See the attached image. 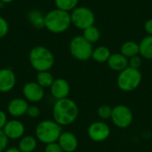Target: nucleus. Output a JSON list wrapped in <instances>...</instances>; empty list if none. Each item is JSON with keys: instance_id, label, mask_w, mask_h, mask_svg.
<instances>
[{"instance_id": "1", "label": "nucleus", "mask_w": 152, "mask_h": 152, "mask_svg": "<svg viewBox=\"0 0 152 152\" xmlns=\"http://www.w3.org/2000/svg\"><path fill=\"white\" fill-rule=\"evenodd\" d=\"M78 117V107L77 103L69 99L56 100L53 107V120L61 126L73 124Z\"/></svg>"}, {"instance_id": "2", "label": "nucleus", "mask_w": 152, "mask_h": 152, "mask_svg": "<svg viewBox=\"0 0 152 152\" xmlns=\"http://www.w3.org/2000/svg\"><path fill=\"white\" fill-rule=\"evenodd\" d=\"M28 61L31 67L37 72L49 71L54 64V56L48 48L37 45L30 50Z\"/></svg>"}, {"instance_id": "3", "label": "nucleus", "mask_w": 152, "mask_h": 152, "mask_svg": "<svg viewBox=\"0 0 152 152\" xmlns=\"http://www.w3.org/2000/svg\"><path fill=\"white\" fill-rule=\"evenodd\" d=\"M71 24L70 14L68 12L54 9L45 14V28L52 33H62Z\"/></svg>"}, {"instance_id": "4", "label": "nucleus", "mask_w": 152, "mask_h": 152, "mask_svg": "<svg viewBox=\"0 0 152 152\" xmlns=\"http://www.w3.org/2000/svg\"><path fill=\"white\" fill-rule=\"evenodd\" d=\"M62 133V126L54 120L45 119L40 121L35 129V137L44 144L57 142Z\"/></svg>"}, {"instance_id": "5", "label": "nucleus", "mask_w": 152, "mask_h": 152, "mask_svg": "<svg viewBox=\"0 0 152 152\" xmlns=\"http://www.w3.org/2000/svg\"><path fill=\"white\" fill-rule=\"evenodd\" d=\"M142 75L139 69L127 67L121 72L117 79L118 88L124 92H133L141 85Z\"/></svg>"}, {"instance_id": "6", "label": "nucleus", "mask_w": 152, "mask_h": 152, "mask_svg": "<svg viewBox=\"0 0 152 152\" xmlns=\"http://www.w3.org/2000/svg\"><path fill=\"white\" fill-rule=\"evenodd\" d=\"M69 51L71 55L78 61H87L92 57L93 46L84 37H75L69 44Z\"/></svg>"}, {"instance_id": "7", "label": "nucleus", "mask_w": 152, "mask_h": 152, "mask_svg": "<svg viewBox=\"0 0 152 152\" xmlns=\"http://www.w3.org/2000/svg\"><path fill=\"white\" fill-rule=\"evenodd\" d=\"M111 120L117 127L125 129L132 125L134 114L129 107L122 104L117 105L112 109Z\"/></svg>"}, {"instance_id": "8", "label": "nucleus", "mask_w": 152, "mask_h": 152, "mask_svg": "<svg viewBox=\"0 0 152 152\" xmlns=\"http://www.w3.org/2000/svg\"><path fill=\"white\" fill-rule=\"evenodd\" d=\"M71 23L77 28L86 29L93 26L94 22V15L93 12L86 7L75 8L70 14Z\"/></svg>"}, {"instance_id": "9", "label": "nucleus", "mask_w": 152, "mask_h": 152, "mask_svg": "<svg viewBox=\"0 0 152 152\" xmlns=\"http://www.w3.org/2000/svg\"><path fill=\"white\" fill-rule=\"evenodd\" d=\"M87 134L92 141L95 142H102L110 137V128L106 123L102 121H96L89 126Z\"/></svg>"}, {"instance_id": "10", "label": "nucleus", "mask_w": 152, "mask_h": 152, "mask_svg": "<svg viewBox=\"0 0 152 152\" xmlns=\"http://www.w3.org/2000/svg\"><path fill=\"white\" fill-rule=\"evenodd\" d=\"M24 99L30 102H38L45 97V89L37 82H28L22 87Z\"/></svg>"}, {"instance_id": "11", "label": "nucleus", "mask_w": 152, "mask_h": 152, "mask_svg": "<svg viewBox=\"0 0 152 152\" xmlns=\"http://www.w3.org/2000/svg\"><path fill=\"white\" fill-rule=\"evenodd\" d=\"M3 131L9 140H20L24 136L25 126L21 121L12 119L7 121Z\"/></svg>"}, {"instance_id": "12", "label": "nucleus", "mask_w": 152, "mask_h": 152, "mask_svg": "<svg viewBox=\"0 0 152 152\" xmlns=\"http://www.w3.org/2000/svg\"><path fill=\"white\" fill-rule=\"evenodd\" d=\"M16 85V77L10 68L0 69V93H9Z\"/></svg>"}, {"instance_id": "13", "label": "nucleus", "mask_w": 152, "mask_h": 152, "mask_svg": "<svg viewBox=\"0 0 152 152\" xmlns=\"http://www.w3.org/2000/svg\"><path fill=\"white\" fill-rule=\"evenodd\" d=\"M51 94L56 100L68 98L70 93V86L69 82L64 78L54 79L53 85L50 87Z\"/></svg>"}, {"instance_id": "14", "label": "nucleus", "mask_w": 152, "mask_h": 152, "mask_svg": "<svg viewBox=\"0 0 152 152\" xmlns=\"http://www.w3.org/2000/svg\"><path fill=\"white\" fill-rule=\"evenodd\" d=\"M28 101L22 98H14L11 100L7 105L8 113L14 118H20L27 113L28 108Z\"/></svg>"}, {"instance_id": "15", "label": "nucleus", "mask_w": 152, "mask_h": 152, "mask_svg": "<svg viewBox=\"0 0 152 152\" xmlns=\"http://www.w3.org/2000/svg\"><path fill=\"white\" fill-rule=\"evenodd\" d=\"M57 142L64 152L76 151L78 147V140L77 136L70 132H62Z\"/></svg>"}, {"instance_id": "16", "label": "nucleus", "mask_w": 152, "mask_h": 152, "mask_svg": "<svg viewBox=\"0 0 152 152\" xmlns=\"http://www.w3.org/2000/svg\"><path fill=\"white\" fill-rule=\"evenodd\" d=\"M107 62L109 67L115 71L121 72L122 70H124L128 67V60L121 53L111 54Z\"/></svg>"}, {"instance_id": "17", "label": "nucleus", "mask_w": 152, "mask_h": 152, "mask_svg": "<svg viewBox=\"0 0 152 152\" xmlns=\"http://www.w3.org/2000/svg\"><path fill=\"white\" fill-rule=\"evenodd\" d=\"M37 139L32 135H24L19 141L18 149L20 152H35L37 148Z\"/></svg>"}, {"instance_id": "18", "label": "nucleus", "mask_w": 152, "mask_h": 152, "mask_svg": "<svg viewBox=\"0 0 152 152\" xmlns=\"http://www.w3.org/2000/svg\"><path fill=\"white\" fill-rule=\"evenodd\" d=\"M27 18L34 28L38 29L45 28V15L41 11L37 9H32L28 12Z\"/></svg>"}, {"instance_id": "19", "label": "nucleus", "mask_w": 152, "mask_h": 152, "mask_svg": "<svg viewBox=\"0 0 152 152\" xmlns=\"http://www.w3.org/2000/svg\"><path fill=\"white\" fill-rule=\"evenodd\" d=\"M121 53L126 58H132L140 53L139 45L134 41H127L121 46Z\"/></svg>"}, {"instance_id": "20", "label": "nucleus", "mask_w": 152, "mask_h": 152, "mask_svg": "<svg viewBox=\"0 0 152 152\" xmlns=\"http://www.w3.org/2000/svg\"><path fill=\"white\" fill-rule=\"evenodd\" d=\"M140 54L145 59L152 60V36L146 37L139 45Z\"/></svg>"}, {"instance_id": "21", "label": "nucleus", "mask_w": 152, "mask_h": 152, "mask_svg": "<svg viewBox=\"0 0 152 152\" xmlns=\"http://www.w3.org/2000/svg\"><path fill=\"white\" fill-rule=\"evenodd\" d=\"M54 81V77L50 71H40L37 75V83L45 88H50Z\"/></svg>"}, {"instance_id": "22", "label": "nucleus", "mask_w": 152, "mask_h": 152, "mask_svg": "<svg viewBox=\"0 0 152 152\" xmlns=\"http://www.w3.org/2000/svg\"><path fill=\"white\" fill-rule=\"evenodd\" d=\"M111 53L108 47L106 46H99L95 50H94L92 57L97 62H106L110 59Z\"/></svg>"}, {"instance_id": "23", "label": "nucleus", "mask_w": 152, "mask_h": 152, "mask_svg": "<svg viewBox=\"0 0 152 152\" xmlns=\"http://www.w3.org/2000/svg\"><path fill=\"white\" fill-rule=\"evenodd\" d=\"M88 42L95 43L100 38V31L94 26H91L84 29V36H83Z\"/></svg>"}, {"instance_id": "24", "label": "nucleus", "mask_w": 152, "mask_h": 152, "mask_svg": "<svg viewBox=\"0 0 152 152\" xmlns=\"http://www.w3.org/2000/svg\"><path fill=\"white\" fill-rule=\"evenodd\" d=\"M54 2L58 9L65 12H69L76 8L78 0H55Z\"/></svg>"}, {"instance_id": "25", "label": "nucleus", "mask_w": 152, "mask_h": 152, "mask_svg": "<svg viewBox=\"0 0 152 152\" xmlns=\"http://www.w3.org/2000/svg\"><path fill=\"white\" fill-rule=\"evenodd\" d=\"M112 109L110 106L109 105H106V104H103V105H101L98 110H97V114L99 116L100 118L105 120V119H109V118H111V115H112Z\"/></svg>"}, {"instance_id": "26", "label": "nucleus", "mask_w": 152, "mask_h": 152, "mask_svg": "<svg viewBox=\"0 0 152 152\" xmlns=\"http://www.w3.org/2000/svg\"><path fill=\"white\" fill-rule=\"evenodd\" d=\"M26 114L30 118H37L41 114V110L40 108L37 105H29Z\"/></svg>"}, {"instance_id": "27", "label": "nucleus", "mask_w": 152, "mask_h": 152, "mask_svg": "<svg viewBox=\"0 0 152 152\" xmlns=\"http://www.w3.org/2000/svg\"><path fill=\"white\" fill-rule=\"evenodd\" d=\"M9 32V24L7 22V20L0 16V39L4 37Z\"/></svg>"}, {"instance_id": "28", "label": "nucleus", "mask_w": 152, "mask_h": 152, "mask_svg": "<svg viewBox=\"0 0 152 152\" xmlns=\"http://www.w3.org/2000/svg\"><path fill=\"white\" fill-rule=\"evenodd\" d=\"M142 58L138 55L134 56L128 60V67L135 69H139V68L142 66Z\"/></svg>"}, {"instance_id": "29", "label": "nucleus", "mask_w": 152, "mask_h": 152, "mask_svg": "<svg viewBox=\"0 0 152 152\" xmlns=\"http://www.w3.org/2000/svg\"><path fill=\"white\" fill-rule=\"evenodd\" d=\"M8 142H9V139L4 134V131L0 130V152H4L7 149Z\"/></svg>"}, {"instance_id": "30", "label": "nucleus", "mask_w": 152, "mask_h": 152, "mask_svg": "<svg viewBox=\"0 0 152 152\" xmlns=\"http://www.w3.org/2000/svg\"><path fill=\"white\" fill-rule=\"evenodd\" d=\"M44 152H64L58 142H53L45 145Z\"/></svg>"}, {"instance_id": "31", "label": "nucleus", "mask_w": 152, "mask_h": 152, "mask_svg": "<svg viewBox=\"0 0 152 152\" xmlns=\"http://www.w3.org/2000/svg\"><path fill=\"white\" fill-rule=\"evenodd\" d=\"M8 119H7V115L4 110H0V130H3L4 126L6 125Z\"/></svg>"}, {"instance_id": "32", "label": "nucleus", "mask_w": 152, "mask_h": 152, "mask_svg": "<svg viewBox=\"0 0 152 152\" xmlns=\"http://www.w3.org/2000/svg\"><path fill=\"white\" fill-rule=\"evenodd\" d=\"M145 30L152 36V19L151 20H148L145 23Z\"/></svg>"}, {"instance_id": "33", "label": "nucleus", "mask_w": 152, "mask_h": 152, "mask_svg": "<svg viewBox=\"0 0 152 152\" xmlns=\"http://www.w3.org/2000/svg\"><path fill=\"white\" fill-rule=\"evenodd\" d=\"M4 152H20V151L16 147H10V148H7Z\"/></svg>"}, {"instance_id": "34", "label": "nucleus", "mask_w": 152, "mask_h": 152, "mask_svg": "<svg viewBox=\"0 0 152 152\" xmlns=\"http://www.w3.org/2000/svg\"><path fill=\"white\" fill-rule=\"evenodd\" d=\"M12 1H14V0H0V3H2V4H10Z\"/></svg>"}, {"instance_id": "35", "label": "nucleus", "mask_w": 152, "mask_h": 152, "mask_svg": "<svg viewBox=\"0 0 152 152\" xmlns=\"http://www.w3.org/2000/svg\"><path fill=\"white\" fill-rule=\"evenodd\" d=\"M35 152H38V151H35Z\"/></svg>"}]
</instances>
